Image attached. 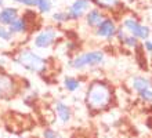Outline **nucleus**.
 I'll list each match as a JSON object with an SVG mask.
<instances>
[{"instance_id":"f257e3e1","label":"nucleus","mask_w":152,"mask_h":138,"mask_svg":"<svg viewBox=\"0 0 152 138\" xmlns=\"http://www.w3.org/2000/svg\"><path fill=\"white\" fill-rule=\"evenodd\" d=\"M112 101V90L109 88L108 84L102 82L91 83L87 88L86 94V104L88 108L96 110H101L109 107Z\"/></svg>"},{"instance_id":"f03ea898","label":"nucleus","mask_w":152,"mask_h":138,"mask_svg":"<svg viewBox=\"0 0 152 138\" xmlns=\"http://www.w3.org/2000/svg\"><path fill=\"white\" fill-rule=\"evenodd\" d=\"M12 59H14L18 65H21L24 69H26V71H29V72H33V73H37V75H43L48 69L47 59L43 58V57H40L36 53H33L32 50H28V48L20 50L18 54Z\"/></svg>"},{"instance_id":"7ed1b4c3","label":"nucleus","mask_w":152,"mask_h":138,"mask_svg":"<svg viewBox=\"0 0 152 138\" xmlns=\"http://www.w3.org/2000/svg\"><path fill=\"white\" fill-rule=\"evenodd\" d=\"M104 61V53L102 51H87L77 55L71 61V66L76 71H83L86 68H93L100 65Z\"/></svg>"},{"instance_id":"20e7f679","label":"nucleus","mask_w":152,"mask_h":138,"mask_svg":"<svg viewBox=\"0 0 152 138\" xmlns=\"http://www.w3.org/2000/svg\"><path fill=\"white\" fill-rule=\"evenodd\" d=\"M57 36H58V32H57L56 28L53 26L44 28L43 31H40L33 37V46L36 48H43V50L50 48L57 42Z\"/></svg>"},{"instance_id":"39448f33","label":"nucleus","mask_w":152,"mask_h":138,"mask_svg":"<svg viewBox=\"0 0 152 138\" xmlns=\"http://www.w3.org/2000/svg\"><path fill=\"white\" fill-rule=\"evenodd\" d=\"M123 26L126 28V31L130 32V35L137 37V39H141V40H147L149 39L151 36V29L145 25L137 22L136 20L133 18H127V20L123 21Z\"/></svg>"},{"instance_id":"423d86ee","label":"nucleus","mask_w":152,"mask_h":138,"mask_svg":"<svg viewBox=\"0 0 152 138\" xmlns=\"http://www.w3.org/2000/svg\"><path fill=\"white\" fill-rule=\"evenodd\" d=\"M91 7V1L90 0H75L68 8V15L69 20H79L90 10Z\"/></svg>"},{"instance_id":"0eeeda50","label":"nucleus","mask_w":152,"mask_h":138,"mask_svg":"<svg viewBox=\"0 0 152 138\" xmlns=\"http://www.w3.org/2000/svg\"><path fill=\"white\" fill-rule=\"evenodd\" d=\"M116 24L112 18H105L98 26L96 28V35L98 37H105V39H111L112 36L116 35Z\"/></svg>"},{"instance_id":"6e6552de","label":"nucleus","mask_w":152,"mask_h":138,"mask_svg":"<svg viewBox=\"0 0 152 138\" xmlns=\"http://www.w3.org/2000/svg\"><path fill=\"white\" fill-rule=\"evenodd\" d=\"M20 17V10L17 7H3L0 8V25L8 26Z\"/></svg>"},{"instance_id":"1a4fd4ad","label":"nucleus","mask_w":152,"mask_h":138,"mask_svg":"<svg viewBox=\"0 0 152 138\" xmlns=\"http://www.w3.org/2000/svg\"><path fill=\"white\" fill-rule=\"evenodd\" d=\"M54 109H56V113H57V118L60 119L62 123H68L71 122L72 119V109L69 105H66L65 102L62 101H57L56 105H54Z\"/></svg>"},{"instance_id":"9d476101","label":"nucleus","mask_w":152,"mask_h":138,"mask_svg":"<svg viewBox=\"0 0 152 138\" xmlns=\"http://www.w3.org/2000/svg\"><path fill=\"white\" fill-rule=\"evenodd\" d=\"M8 29L11 31L12 35H21V33H25V32L29 29V20L26 15L18 17L14 22L8 25Z\"/></svg>"},{"instance_id":"9b49d317","label":"nucleus","mask_w":152,"mask_h":138,"mask_svg":"<svg viewBox=\"0 0 152 138\" xmlns=\"http://www.w3.org/2000/svg\"><path fill=\"white\" fill-rule=\"evenodd\" d=\"M104 20H105L104 14L100 10H97V8H91V10H88L86 12V24L90 28H93V29H96Z\"/></svg>"},{"instance_id":"f8f14e48","label":"nucleus","mask_w":152,"mask_h":138,"mask_svg":"<svg viewBox=\"0 0 152 138\" xmlns=\"http://www.w3.org/2000/svg\"><path fill=\"white\" fill-rule=\"evenodd\" d=\"M132 86H133V88L138 93V91H141V90H145V88L152 87V84L148 79H145V77H142V76H136L132 82Z\"/></svg>"},{"instance_id":"ddd939ff","label":"nucleus","mask_w":152,"mask_h":138,"mask_svg":"<svg viewBox=\"0 0 152 138\" xmlns=\"http://www.w3.org/2000/svg\"><path fill=\"white\" fill-rule=\"evenodd\" d=\"M64 88L68 93H75L80 88V82L79 79H76L73 76H66L64 79Z\"/></svg>"},{"instance_id":"4468645a","label":"nucleus","mask_w":152,"mask_h":138,"mask_svg":"<svg viewBox=\"0 0 152 138\" xmlns=\"http://www.w3.org/2000/svg\"><path fill=\"white\" fill-rule=\"evenodd\" d=\"M14 83L11 82V79L6 75H0V97L4 94H7L8 91L12 88Z\"/></svg>"},{"instance_id":"2eb2a0df","label":"nucleus","mask_w":152,"mask_h":138,"mask_svg":"<svg viewBox=\"0 0 152 138\" xmlns=\"http://www.w3.org/2000/svg\"><path fill=\"white\" fill-rule=\"evenodd\" d=\"M36 8L42 14H47V12L51 11V8H53L51 0H37Z\"/></svg>"},{"instance_id":"dca6fc26","label":"nucleus","mask_w":152,"mask_h":138,"mask_svg":"<svg viewBox=\"0 0 152 138\" xmlns=\"http://www.w3.org/2000/svg\"><path fill=\"white\" fill-rule=\"evenodd\" d=\"M90 1H93L101 8H113L119 3V0H90Z\"/></svg>"},{"instance_id":"f3484780","label":"nucleus","mask_w":152,"mask_h":138,"mask_svg":"<svg viewBox=\"0 0 152 138\" xmlns=\"http://www.w3.org/2000/svg\"><path fill=\"white\" fill-rule=\"evenodd\" d=\"M53 21L57 22V24H64V22H68L69 21V15L68 11H57L53 14Z\"/></svg>"},{"instance_id":"a211bd4d","label":"nucleus","mask_w":152,"mask_h":138,"mask_svg":"<svg viewBox=\"0 0 152 138\" xmlns=\"http://www.w3.org/2000/svg\"><path fill=\"white\" fill-rule=\"evenodd\" d=\"M14 35L11 33V31L8 29V26H4V25H0V40L3 42H11Z\"/></svg>"},{"instance_id":"6ab92c4d","label":"nucleus","mask_w":152,"mask_h":138,"mask_svg":"<svg viewBox=\"0 0 152 138\" xmlns=\"http://www.w3.org/2000/svg\"><path fill=\"white\" fill-rule=\"evenodd\" d=\"M138 95H140V98L142 99V101H145V102H152V87L138 91Z\"/></svg>"},{"instance_id":"aec40b11","label":"nucleus","mask_w":152,"mask_h":138,"mask_svg":"<svg viewBox=\"0 0 152 138\" xmlns=\"http://www.w3.org/2000/svg\"><path fill=\"white\" fill-rule=\"evenodd\" d=\"M123 43L127 46V47H132V48H136L138 46V39L134 37V36H126L123 39Z\"/></svg>"},{"instance_id":"412c9836","label":"nucleus","mask_w":152,"mask_h":138,"mask_svg":"<svg viewBox=\"0 0 152 138\" xmlns=\"http://www.w3.org/2000/svg\"><path fill=\"white\" fill-rule=\"evenodd\" d=\"M43 138H60V134L54 129H46L43 131Z\"/></svg>"},{"instance_id":"4be33fe9","label":"nucleus","mask_w":152,"mask_h":138,"mask_svg":"<svg viewBox=\"0 0 152 138\" xmlns=\"http://www.w3.org/2000/svg\"><path fill=\"white\" fill-rule=\"evenodd\" d=\"M15 3L21 4V6H25V7H36L37 0H12Z\"/></svg>"},{"instance_id":"5701e85b","label":"nucleus","mask_w":152,"mask_h":138,"mask_svg":"<svg viewBox=\"0 0 152 138\" xmlns=\"http://www.w3.org/2000/svg\"><path fill=\"white\" fill-rule=\"evenodd\" d=\"M144 48H145V51H148V53H152V40H144Z\"/></svg>"},{"instance_id":"b1692460","label":"nucleus","mask_w":152,"mask_h":138,"mask_svg":"<svg viewBox=\"0 0 152 138\" xmlns=\"http://www.w3.org/2000/svg\"><path fill=\"white\" fill-rule=\"evenodd\" d=\"M116 36H118V37L122 40V42H123V39L126 37V35H124V31H123V29H118V31H116Z\"/></svg>"},{"instance_id":"393cba45","label":"nucleus","mask_w":152,"mask_h":138,"mask_svg":"<svg viewBox=\"0 0 152 138\" xmlns=\"http://www.w3.org/2000/svg\"><path fill=\"white\" fill-rule=\"evenodd\" d=\"M4 1H6V0H0V7H3L4 6Z\"/></svg>"},{"instance_id":"a878e982","label":"nucleus","mask_w":152,"mask_h":138,"mask_svg":"<svg viewBox=\"0 0 152 138\" xmlns=\"http://www.w3.org/2000/svg\"><path fill=\"white\" fill-rule=\"evenodd\" d=\"M60 138H62V137H60Z\"/></svg>"}]
</instances>
